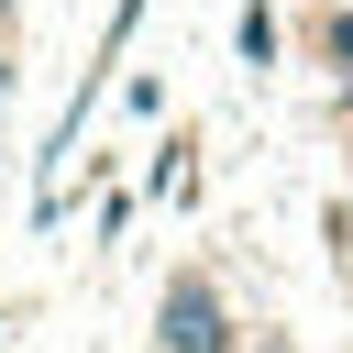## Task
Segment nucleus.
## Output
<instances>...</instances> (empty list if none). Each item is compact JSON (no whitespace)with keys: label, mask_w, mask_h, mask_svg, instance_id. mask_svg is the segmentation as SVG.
<instances>
[{"label":"nucleus","mask_w":353,"mask_h":353,"mask_svg":"<svg viewBox=\"0 0 353 353\" xmlns=\"http://www.w3.org/2000/svg\"><path fill=\"white\" fill-rule=\"evenodd\" d=\"M154 342H165V353H232V298H221L210 276H176L165 309H154Z\"/></svg>","instance_id":"nucleus-1"},{"label":"nucleus","mask_w":353,"mask_h":353,"mask_svg":"<svg viewBox=\"0 0 353 353\" xmlns=\"http://www.w3.org/2000/svg\"><path fill=\"white\" fill-rule=\"evenodd\" d=\"M276 44H287V22L254 0V11H243V66H276Z\"/></svg>","instance_id":"nucleus-2"},{"label":"nucleus","mask_w":353,"mask_h":353,"mask_svg":"<svg viewBox=\"0 0 353 353\" xmlns=\"http://www.w3.org/2000/svg\"><path fill=\"white\" fill-rule=\"evenodd\" d=\"M0 99H11V44H0Z\"/></svg>","instance_id":"nucleus-4"},{"label":"nucleus","mask_w":353,"mask_h":353,"mask_svg":"<svg viewBox=\"0 0 353 353\" xmlns=\"http://www.w3.org/2000/svg\"><path fill=\"white\" fill-rule=\"evenodd\" d=\"M309 44H320V55H331V66H342V77H353V11H342V0H331V11H320V22H309Z\"/></svg>","instance_id":"nucleus-3"},{"label":"nucleus","mask_w":353,"mask_h":353,"mask_svg":"<svg viewBox=\"0 0 353 353\" xmlns=\"http://www.w3.org/2000/svg\"><path fill=\"white\" fill-rule=\"evenodd\" d=\"M11 22H22V0H0V33H11Z\"/></svg>","instance_id":"nucleus-5"}]
</instances>
